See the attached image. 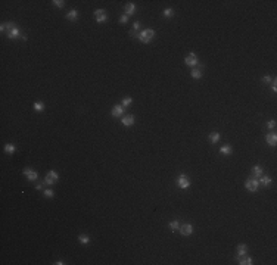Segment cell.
Masks as SVG:
<instances>
[{
	"mask_svg": "<svg viewBox=\"0 0 277 265\" xmlns=\"http://www.w3.org/2000/svg\"><path fill=\"white\" fill-rule=\"evenodd\" d=\"M220 139H221V134H220V132H217V131H214V132H211V134H209V142H211L212 144L218 143Z\"/></svg>",
	"mask_w": 277,
	"mask_h": 265,
	"instance_id": "16",
	"label": "cell"
},
{
	"mask_svg": "<svg viewBox=\"0 0 277 265\" xmlns=\"http://www.w3.org/2000/svg\"><path fill=\"white\" fill-rule=\"evenodd\" d=\"M237 261L240 265H251L252 264V258L251 256H246V255H239L237 256Z\"/></svg>",
	"mask_w": 277,
	"mask_h": 265,
	"instance_id": "11",
	"label": "cell"
},
{
	"mask_svg": "<svg viewBox=\"0 0 277 265\" xmlns=\"http://www.w3.org/2000/svg\"><path fill=\"white\" fill-rule=\"evenodd\" d=\"M236 250H237V256H239V255H246V252H248V246L242 243V245H239V246H237V249H236Z\"/></svg>",
	"mask_w": 277,
	"mask_h": 265,
	"instance_id": "21",
	"label": "cell"
},
{
	"mask_svg": "<svg viewBox=\"0 0 277 265\" xmlns=\"http://www.w3.org/2000/svg\"><path fill=\"white\" fill-rule=\"evenodd\" d=\"M180 233H181V236H190L192 234V231H193V227H192V224H189V223H186V224H183V225H180Z\"/></svg>",
	"mask_w": 277,
	"mask_h": 265,
	"instance_id": "8",
	"label": "cell"
},
{
	"mask_svg": "<svg viewBox=\"0 0 277 265\" xmlns=\"http://www.w3.org/2000/svg\"><path fill=\"white\" fill-rule=\"evenodd\" d=\"M271 88H273V92H277V80L271 81Z\"/></svg>",
	"mask_w": 277,
	"mask_h": 265,
	"instance_id": "32",
	"label": "cell"
},
{
	"mask_svg": "<svg viewBox=\"0 0 277 265\" xmlns=\"http://www.w3.org/2000/svg\"><path fill=\"white\" fill-rule=\"evenodd\" d=\"M106 10H103V9H97V10H95V19L99 22V24H102V22H105L106 21Z\"/></svg>",
	"mask_w": 277,
	"mask_h": 265,
	"instance_id": "7",
	"label": "cell"
},
{
	"mask_svg": "<svg viewBox=\"0 0 277 265\" xmlns=\"http://www.w3.org/2000/svg\"><path fill=\"white\" fill-rule=\"evenodd\" d=\"M168 227H170V230H171V231H175V230H178V228H180V223L174 219V221H171V223L168 224Z\"/></svg>",
	"mask_w": 277,
	"mask_h": 265,
	"instance_id": "23",
	"label": "cell"
},
{
	"mask_svg": "<svg viewBox=\"0 0 277 265\" xmlns=\"http://www.w3.org/2000/svg\"><path fill=\"white\" fill-rule=\"evenodd\" d=\"M190 75H192V78H195V80H199V78L202 77V72H200V69H198V68H193V69H192V72H190Z\"/></svg>",
	"mask_w": 277,
	"mask_h": 265,
	"instance_id": "22",
	"label": "cell"
},
{
	"mask_svg": "<svg viewBox=\"0 0 277 265\" xmlns=\"http://www.w3.org/2000/svg\"><path fill=\"white\" fill-rule=\"evenodd\" d=\"M78 241L81 243V245H88V243H90V237L87 234H80L78 236Z\"/></svg>",
	"mask_w": 277,
	"mask_h": 265,
	"instance_id": "20",
	"label": "cell"
},
{
	"mask_svg": "<svg viewBox=\"0 0 277 265\" xmlns=\"http://www.w3.org/2000/svg\"><path fill=\"white\" fill-rule=\"evenodd\" d=\"M262 81H264L265 84H270V83H271V78H270V75H265V77H262Z\"/></svg>",
	"mask_w": 277,
	"mask_h": 265,
	"instance_id": "34",
	"label": "cell"
},
{
	"mask_svg": "<svg viewBox=\"0 0 277 265\" xmlns=\"http://www.w3.org/2000/svg\"><path fill=\"white\" fill-rule=\"evenodd\" d=\"M153 37H155V31L153 30H150V28H148V30H143L140 34H138V40H140L142 43H150L152 40H153Z\"/></svg>",
	"mask_w": 277,
	"mask_h": 265,
	"instance_id": "1",
	"label": "cell"
},
{
	"mask_svg": "<svg viewBox=\"0 0 277 265\" xmlns=\"http://www.w3.org/2000/svg\"><path fill=\"white\" fill-rule=\"evenodd\" d=\"M232 152H233V149H232V146H230V144L221 146V149H220V153H223V155H230Z\"/></svg>",
	"mask_w": 277,
	"mask_h": 265,
	"instance_id": "19",
	"label": "cell"
},
{
	"mask_svg": "<svg viewBox=\"0 0 277 265\" xmlns=\"http://www.w3.org/2000/svg\"><path fill=\"white\" fill-rule=\"evenodd\" d=\"M261 175H262V168L260 165H255L252 168V177H253V178H260Z\"/></svg>",
	"mask_w": 277,
	"mask_h": 265,
	"instance_id": "13",
	"label": "cell"
},
{
	"mask_svg": "<svg viewBox=\"0 0 277 265\" xmlns=\"http://www.w3.org/2000/svg\"><path fill=\"white\" fill-rule=\"evenodd\" d=\"M112 117L113 118H122V115H124V108L121 106V105H115L113 108H112Z\"/></svg>",
	"mask_w": 277,
	"mask_h": 265,
	"instance_id": "6",
	"label": "cell"
},
{
	"mask_svg": "<svg viewBox=\"0 0 277 265\" xmlns=\"http://www.w3.org/2000/svg\"><path fill=\"white\" fill-rule=\"evenodd\" d=\"M33 108H34L35 112H41V110H44V103H41V102H35Z\"/></svg>",
	"mask_w": 277,
	"mask_h": 265,
	"instance_id": "25",
	"label": "cell"
},
{
	"mask_svg": "<svg viewBox=\"0 0 277 265\" xmlns=\"http://www.w3.org/2000/svg\"><path fill=\"white\" fill-rule=\"evenodd\" d=\"M131 37H136V38H138V34H137V31L136 30H130V33H128Z\"/></svg>",
	"mask_w": 277,
	"mask_h": 265,
	"instance_id": "33",
	"label": "cell"
},
{
	"mask_svg": "<svg viewBox=\"0 0 277 265\" xmlns=\"http://www.w3.org/2000/svg\"><path fill=\"white\" fill-rule=\"evenodd\" d=\"M52 3H53L56 8H63V3H65V2H63V0H53Z\"/></svg>",
	"mask_w": 277,
	"mask_h": 265,
	"instance_id": "29",
	"label": "cell"
},
{
	"mask_svg": "<svg viewBox=\"0 0 277 265\" xmlns=\"http://www.w3.org/2000/svg\"><path fill=\"white\" fill-rule=\"evenodd\" d=\"M121 122H122L124 127H131L134 124V117L133 115H125V117L121 118Z\"/></svg>",
	"mask_w": 277,
	"mask_h": 265,
	"instance_id": "10",
	"label": "cell"
},
{
	"mask_svg": "<svg viewBox=\"0 0 277 265\" xmlns=\"http://www.w3.org/2000/svg\"><path fill=\"white\" fill-rule=\"evenodd\" d=\"M43 194H44V197H47V199H50V197H53V196H55V193H53V190H52V189H46V190L43 191Z\"/></svg>",
	"mask_w": 277,
	"mask_h": 265,
	"instance_id": "27",
	"label": "cell"
},
{
	"mask_svg": "<svg viewBox=\"0 0 277 265\" xmlns=\"http://www.w3.org/2000/svg\"><path fill=\"white\" fill-rule=\"evenodd\" d=\"M24 175L27 177V178H28L30 181H35V180L38 178V174H37L35 171L30 169V168H25V169H24Z\"/></svg>",
	"mask_w": 277,
	"mask_h": 265,
	"instance_id": "9",
	"label": "cell"
},
{
	"mask_svg": "<svg viewBox=\"0 0 277 265\" xmlns=\"http://www.w3.org/2000/svg\"><path fill=\"white\" fill-rule=\"evenodd\" d=\"M184 63H186L187 66H192V68H196L199 60H198V56L195 53H189L186 58H184Z\"/></svg>",
	"mask_w": 277,
	"mask_h": 265,
	"instance_id": "5",
	"label": "cell"
},
{
	"mask_svg": "<svg viewBox=\"0 0 277 265\" xmlns=\"http://www.w3.org/2000/svg\"><path fill=\"white\" fill-rule=\"evenodd\" d=\"M59 180V175L56 171H49L47 175H46V178H44V183L47 184V186H52V184H56Z\"/></svg>",
	"mask_w": 277,
	"mask_h": 265,
	"instance_id": "3",
	"label": "cell"
},
{
	"mask_svg": "<svg viewBox=\"0 0 277 265\" xmlns=\"http://www.w3.org/2000/svg\"><path fill=\"white\" fill-rule=\"evenodd\" d=\"M5 152H6L8 155H12V153L15 152V146H13V144H10V143H8V144L5 146Z\"/></svg>",
	"mask_w": 277,
	"mask_h": 265,
	"instance_id": "26",
	"label": "cell"
},
{
	"mask_svg": "<svg viewBox=\"0 0 277 265\" xmlns=\"http://www.w3.org/2000/svg\"><path fill=\"white\" fill-rule=\"evenodd\" d=\"M131 102H133V99H131L130 96H127V97H124V99H122L121 106H122V108H128V106L131 105Z\"/></svg>",
	"mask_w": 277,
	"mask_h": 265,
	"instance_id": "24",
	"label": "cell"
},
{
	"mask_svg": "<svg viewBox=\"0 0 277 265\" xmlns=\"http://www.w3.org/2000/svg\"><path fill=\"white\" fill-rule=\"evenodd\" d=\"M19 35H21V31H19L16 27L8 31V38H10V40H15V38H18Z\"/></svg>",
	"mask_w": 277,
	"mask_h": 265,
	"instance_id": "12",
	"label": "cell"
},
{
	"mask_svg": "<svg viewBox=\"0 0 277 265\" xmlns=\"http://www.w3.org/2000/svg\"><path fill=\"white\" fill-rule=\"evenodd\" d=\"M177 186L181 189V190H186L190 187V180L186 174H180L178 178H177Z\"/></svg>",
	"mask_w": 277,
	"mask_h": 265,
	"instance_id": "2",
	"label": "cell"
},
{
	"mask_svg": "<svg viewBox=\"0 0 277 265\" xmlns=\"http://www.w3.org/2000/svg\"><path fill=\"white\" fill-rule=\"evenodd\" d=\"M265 142H267L270 146H276V144H277V136H276V134H267V136H265Z\"/></svg>",
	"mask_w": 277,
	"mask_h": 265,
	"instance_id": "14",
	"label": "cell"
},
{
	"mask_svg": "<svg viewBox=\"0 0 277 265\" xmlns=\"http://www.w3.org/2000/svg\"><path fill=\"white\" fill-rule=\"evenodd\" d=\"M78 18V10L77 9H71L68 13H66V19L68 21H75Z\"/></svg>",
	"mask_w": 277,
	"mask_h": 265,
	"instance_id": "15",
	"label": "cell"
},
{
	"mask_svg": "<svg viewBox=\"0 0 277 265\" xmlns=\"http://www.w3.org/2000/svg\"><path fill=\"white\" fill-rule=\"evenodd\" d=\"M267 128L274 130V128H276V121H274V119H270V121L267 122Z\"/></svg>",
	"mask_w": 277,
	"mask_h": 265,
	"instance_id": "30",
	"label": "cell"
},
{
	"mask_svg": "<svg viewBox=\"0 0 277 265\" xmlns=\"http://www.w3.org/2000/svg\"><path fill=\"white\" fill-rule=\"evenodd\" d=\"M162 15H164L165 18H171V16L174 15V9H171V8H168V9H165V10L162 12Z\"/></svg>",
	"mask_w": 277,
	"mask_h": 265,
	"instance_id": "28",
	"label": "cell"
},
{
	"mask_svg": "<svg viewBox=\"0 0 277 265\" xmlns=\"http://www.w3.org/2000/svg\"><path fill=\"white\" fill-rule=\"evenodd\" d=\"M124 10H125V15H127V16L133 15V13H134V10H136L134 3H127V5H125V8H124Z\"/></svg>",
	"mask_w": 277,
	"mask_h": 265,
	"instance_id": "17",
	"label": "cell"
},
{
	"mask_svg": "<svg viewBox=\"0 0 277 265\" xmlns=\"http://www.w3.org/2000/svg\"><path fill=\"white\" fill-rule=\"evenodd\" d=\"M140 27H142V24H140V22H134V25H133V30H140Z\"/></svg>",
	"mask_w": 277,
	"mask_h": 265,
	"instance_id": "35",
	"label": "cell"
},
{
	"mask_svg": "<svg viewBox=\"0 0 277 265\" xmlns=\"http://www.w3.org/2000/svg\"><path fill=\"white\" fill-rule=\"evenodd\" d=\"M120 22H121V24H125V22H128V16H127V15L124 13V15H122V16L120 18Z\"/></svg>",
	"mask_w": 277,
	"mask_h": 265,
	"instance_id": "31",
	"label": "cell"
},
{
	"mask_svg": "<svg viewBox=\"0 0 277 265\" xmlns=\"http://www.w3.org/2000/svg\"><path fill=\"white\" fill-rule=\"evenodd\" d=\"M245 187H246L249 191H258V187H260V181H258V178H253V177H251V178L246 181Z\"/></svg>",
	"mask_w": 277,
	"mask_h": 265,
	"instance_id": "4",
	"label": "cell"
},
{
	"mask_svg": "<svg viewBox=\"0 0 277 265\" xmlns=\"http://www.w3.org/2000/svg\"><path fill=\"white\" fill-rule=\"evenodd\" d=\"M260 183L262 184V186H270V183H271V177H268V175H261L260 177Z\"/></svg>",
	"mask_w": 277,
	"mask_h": 265,
	"instance_id": "18",
	"label": "cell"
}]
</instances>
